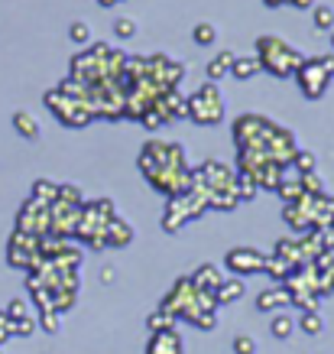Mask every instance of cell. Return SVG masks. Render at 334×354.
I'll list each match as a JSON object with an SVG mask.
<instances>
[{
    "mask_svg": "<svg viewBox=\"0 0 334 354\" xmlns=\"http://www.w3.org/2000/svg\"><path fill=\"white\" fill-rule=\"evenodd\" d=\"M137 166H140V172L146 176V183H150L156 192L166 195V198H175V195H182L192 189V169H188L185 150L179 143L146 140Z\"/></svg>",
    "mask_w": 334,
    "mask_h": 354,
    "instance_id": "cell-1",
    "label": "cell"
},
{
    "mask_svg": "<svg viewBox=\"0 0 334 354\" xmlns=\"http://www.w3.org/2000/svg\"><path fill=\"white\" fill-rule=\"evenodd\" d=\"M43 101H46V108L52 111L65 127L78 130V127H88V124L95 120V111H91V104H88V88L78 85V82H72V78L62 82L59 88H52Z\"/></svg>",
    "mask_w": 334,
    "mask_h": 354,
    "instance_id": "cell-2",
    "label": "cell"
},
{
    "mask_svg": "<svg viewBox=\"0 0 334 354\" xmlns=\"http://www.w3.org/2000/svg\"><path fill=\"white\" fill-rule=\"evenodd\" d=\"M205 212H211V202H208V189L192 176V189H188V192H182V195H175V198H169V202H166V215H162V231L175 234V231H182V227L188 225V221L202 218Z\"/></svg>",
    "mask_w": 334,
    "mask_h": 354,
    "instance_id": "cell-3",
    "label": "cell"
},
{
    "mask_svg": "<svg viewBox=\"0 0 334 354\" xmlns=\"http://www.w3.org/2000/svg\"><path fill=\"white\" fill-rule=\"evenodd\" d=\"M257 62L259 68H266L276 78H295L299 65L305 62V55L299 49H292L279 36H259L257 39Z\"/></svg>",
    "mask_w": 334,
    "mask_h": 354,
    "instance_id": "cell-4",
    "label": "cell"
},
{
    "mask_svg": "<svg viewBox=\"0 0 334 354\" xmlns=\"http://www.w3.org/2000/svg\"><path fill=\"white\" fill-rule=\"evenodd\" d=\"M185 101H188V118H192L198 127H215L227 114L224 95H221V88H217L215 82H205L202 88H195Z\"/></svg>",
    "mask_w": 334,
    "mask_h": 354,
    "instance_id": "cell-5",
    "label": "cell"
},
{
    "mask_svg": "<svg viewBox=\"0 0 334 354\" xmlns=\"http://www.w3.org/2000/svg\"><path fill=\"white\" fill-rule=\"evenodd\" d=\"M334 78V53L331 55H315V59H305L295 72V82L302 88V95L308 101H318V97L328 91Z\"/></svg>",
    "mask_w": 334,
    "mask_h": 354,
    "instance_id": "cell-6",
    "label": "cell"
},
{
    "mask_svg": "<svg viewBox=\"0 0 334 354\" xmlns=\"http://www.w3.org/2000/svg\"><path fill=\"white\" fill-rule=\"evenodd\" d=\"M273 130H276V124L270 118H263V114H240L234 120V143H237V150L263 153L273 137Z\"/></svg>",
    "mask_w": 334,
    "mask_h": 354,
    "instance_id": "cell-7",
    "label": "cell"
},
{
    "mask_svg": "<svg viewBox=\"0 0 334 354\" xmlns=\"http://www.w3.org/2000/svg\"><path fill=\"white\" fill-rule=\"evenodd\" d=\"M263 263H266V254L263 250H257V247H230L224 254V267L227 273H234L237 279L244 277H253V273H263Z\"/></svg>",
    "mask_w": 334,
    "mask_h": 354,
    "instance_id": "cell-8",
    "label": "cell"
},
{
    "mask_svg": "<svg viewBox=\"0 0 334 354\" xmlns=\"http://www.w3.org/2000/svg\"><path fill=\"white\" fill-rule=\"evenodd\" d=\"M39 241H43V237H32V234H23V231H13L7 260H10L13 267L30 270V273H32V270L43 263V257H39Z\"/></svg>",
    "mask_w": 334,
    "mask_h": 354,
    "instance_id": "cell-9",
    "label": "cell"
},
{
    "mask_svg": "<svg viewBox=\"0 0 334 354\" xmlns=\"http://www.w3.org/2000/svg\"><path fill=\"white\" fill-rule=\"evenodd\" d=\"M49 227H52V212H49V205L30 198V202L20 208V215H17V231L32 234V237H46Z\"/></svg>",
    "mask_w": 334,
    "mask_h": 354,
    "instance_id": "cell-10",
    "label": "cell"
},
{
    "mask_svg": "<svg viewBox=\"0 0 334 354\" xmlns=\"http://www.w3.org/2000/svg\"><path fill=\"white\" fill-rule=\"evenodd\" d=\"M195 299H198V286L192 283V277H182V279H175V286L166 292V299H162L159 309L169 312L173 319H182V312L192 309Z\"/></svg>",
    "mask_w": 334,
    "mask_h": 354,
    "instance_id": "cell-11",
    "label": "cell"
},
{
    "mask_svg": "<svg viewBox=\"0 0 334 354\" xmlns=\"http://www.w3.org/2000/svg\"><path fill=\"white\" fill-rule=\"evenodd\" d=\"M150 78H153V85H159L162 91L179 88V82L185 78V65L179 62V59H169V55H153L150 59Z\"/></svg>",
    "mask_w": 334,
    "mask_h": 354,
    "instance_id": "cell-12",
    "label": "cell"
},
{
    "mask_svg": "<svg viewBox=\"0 0 334 354\" xmlns=\"http://www.w3.org/2000/svg\"><path fill=\"white\" fill-rule=\"evenodd\" d=\"M153 108L162 114V120L169 124V120H182L188 118V101L179 88H169V91H159V97L153 101Z\"/></svg>",
    "mask_w": 334,
    "mask_h": 354,
    "instance_id": "cell-13",
    "label": "cell"
},
{
    "mask_svg": "<svg viewBox=\"0 0 334 354\" xmlns=\"http://www.w3.org/2000/svg\"><path fill=\"white\" fill-rule=\"evenodd\" d=\"M146 354H182V335L175 332V328L150 335V348H146Z\"/></svg>",
    "mask_w": 334,
    "mask_h": 354,
    "instance_id": "cell-14",
    "label": "cell"
},
{
    "mask_svg": "<svg viewBox=\"0 0 334 354\" xmlns=\"http://www.w3.org/2000/svg\"><path fill=\"white\" fill-rule=\"evenodd\" d=\"M224 270H217L215 263H202V267L192 273V283L198 286L202 292H217V286L224 283Z\"/></svg>",
    "mask_w": 334,
    "mask_h": 354,
    "instance_id": "cell-15",
    "label": "cell"
},
{
    "mask_svg": "<svg viewBox=\"0 0 334 354\" xmlns=\"http://www.w3.org/2000/svg\"><path fill=\"white\" fill-rule=\"evenodd\" d=\"M286 306H289V292H286V286H279V283L270 286V290H263L257 296V309L259 312H273V315H276V312H282Z\"/></svg>",
    "mask_w": 334,
    "mask_h": 354,
    "instance_id": "cell-16",
    "label": "cell"
},
{
    "mask_svg": "<svg viewBox=\"0 0 334 354\" xmlns=\"http://www.w3.org/2000/svg\"><path fill=\"white\" fill-rule=\"evenodd\" d=\"M234 59H237V53H234V49H221V53L215 55V59H211V62H208V82H221V78L227 75V72H230V65H234Z\"/></svg>",
    "mask_w": 334,
    "mask_h": 354,
    "instance_id": "cell-17",
    "label": "cell"
},
{
    "mask_svg": "<svg viewBox=\"0 0 334 354\" xmlns=\"http://www.w3.org/2000/svg\"><path fill=\"white\" fill-rule=\"evenodd\" d=\"M127 244H133V227L117 215L108 225V247H127Z\"/></svg>",
    "mask_w": 334,
    "mask_h": 354,
    "instance_id": "cell-18",
    "label": "cell"
},
{
    "mask_svg": "<svg viewBox=\"0 0 334 354\" xmlns=\"http://www.w3.org/2000/svg\"><path fill=\"white\" fill-rule=\"evenodd\" d=\"M263 273H270V277L282 286V283L295 273V267H292L286 257H279V254H270V257H266V263H263Z\"/></svg>",
    "mask_w": 334,
    "mask_h": 354,
    "instance_id": "cell-19",
    "label": "cell"
},
{
    "mask_svg": "<svg viewBox=\"0 0 334 354\" xmlns=\"http://www.w3.org/2000/svg\"><path fill=\"white\" fill-rule=\"evenodd\" d=\"M244 292H247V286H244V279H224V283H221V286H217V306H227V302H237L240 296H244Z\"/></svg>",
    "mask_w": 334,
    "mask_h": 354,
    "instance_id": "cell-20",
    "label": "cell"
},
{
    "mask_svg": "<svg viewBox=\"0 0 334 354\" xmlns=\"http://www.w3.org/2000/svg\"><path fill=\"white\" fill-rule=\"evenodd\" d=\"M292 332H295V319H292L289 312H276L270 322V335L279 338V342H286V338H292Z\"/></svg>",
    "mask_w": 334,
    "mask_h": 354,
    "instance_id": "cell-21",
    "label": "cell"
},
{
    "mask_svg": "<svg viewBox=\"0 0 334 354\" xmlns=\"http://www.w3.org/2000/svg\"><path fill=\"white\" fill-rule=\"evenodd\" d=\"M13 127H17V133H20L23 140H39V124H36V118L26 114V111H17V114H13Z\"/></svg>",
    "mask_w": 334,
    "mask_h": 354,
    "instance_id": "cell-22",
    "label": "cell"
},
{
    "mask_svg": "<svg viewBox=\"0 0 334 354\" xmlns=\"http://www.w3.org/2000/svg\"><path fill=\"white\" fill-rule=\"evenodd\" d=\"M257 72H259L257 55H237V59H234V65H230V75L240 78V82H247V78H253Z\"/></svg>",
    "mask_w": 334,
    "mask_h": 354,
    "instance_id": "cell-23",
    "label": "cell"
},
{
    "mask_svg": "<svg viewBox=\"0 0 334 354\" xmlns=\"http://www.w3.org/2000/svg\"><path fill=\"white\" fill-rule=\"evenodd\" d=\"M30 198H36V202H43V205H52L55 198H59V185L49 183V179H36Z\"/></svg>",
    "mask_w": 334,
    "mask_h": 354,
    "instance_id": "cell-24",
    "label": "cell"
},
{
    "mask_svg": "<svg viewBox=\"0 0 334 354\" xmlns=\"http://www.w3.org/2000/svg\"><path fill=\"white\" fill-rule=\"evenodd\" d=\"M312 20L318 30L324 32H334V7L331 3H315L312 7Z\"/></svg>",
    "mask_w": 334,
    "mask_h": 354,
    "instance_id": "cell-25",
    "label": "cell"
},
{
    "mask_svg": "<svg viewBox=\"0 0 334 354\" xmlns=\"http://www.w3.org/2000/svg\"><path fill=\"white\" fill-rule=\"evenodd\" d=\"M295 328H302L305 335H322L324 332V322L318 312H302L299 319H295Z\"/></svg>",
    "mask_w": 334,
    "mask_h": 354,
    "instance_id": "cell-26",
    "label": "cell"
},
{
    "mask_svg": "<svg viewBox=\"0 0 334 354\" xmlns=\"http://www.w3.org/2000/svg\"><path fill=\"white\" fill-rule=\"evenodd\" d=\"M146 328H150V335H156V332H169V328H175V319L169 315V312H162V309H156L146 319Z\"/></svg>",
    "mask_w": 334,
    "mask_h": 354,
    "instance_id": "cell-27",
    "label": "cell"
},
{
    "mask_svg": "<svg viewBox=\"0 0 334 354\" xmlns=\"http://www.w3.org/2000/svg\"><path fill=\"white\" fill-rule=\"evenodd\" d=\"M289 166H295V176H305V172H315V169H318V160H315V153L299 150L295 156H292Z\"/></svg>",
    "mask_w": 334,
    "mask_h": 354,
    "instance_id": "cell-28",
    "label": "cell"
},
{
    "mask_svg": "<svg viewBox=\"0 0 334 354\" xmlns=\"http://www.w3.org/2000/svg\"><path fill=\"white\" fill-rule=\"evenodd\" d=\"M276 192L282 195V202H286V205H289V202H299V198L305 195L302 192V183H299V176H295V179H282Z\"/></svg>",
    "mask_w": 334,
    "mask_h": 354,
    "instance_id": "cell-29",
    "label": "cell"
},
{
    "mask_svg": "<svg viewBox=\"0 0 334 354\" xmlns=\"http://www.w3.org/2000/svg\"><path fill=\"white\" fill-rule=\"evenodd\" d=\"M192 39H195V43H198V46H211V43H215V39H217V30H215V23H198V26H195V30H192Z\"/></svg>",
    "mask_w": 334,
    "mask_h": 354,
    "instance_id": "cell-30",
    "label": "cell"
},
{
    "mask_svg": "<svg viewBox=\"0 0 334 354\" xmlns=\"http://www.w3.org/2000/svg\"><path fill=\"white\" fill-rule=\"evenodd\" d=\"M257 192H259V185L250 179V176H240L237 172V198L240 202H253L257 198Z\"/></svg>",
    "mask_w": 334,
    "mask_h": 354,
    "instance_id": "cell-31",
    "label": "cell"
},
{
    "mask_svg": "<svg viewBox=\"0 0 334 354\" xmlns=\"http://www.w3.org/2000/svg\"><path fill=\"white\" fill-rule=\"evenodd\" d=\"M68 39L78 43V46H88L91 43V26H88L85 20H75L72 26H68Z\"/></svg>",
    "mask_w": 334,
    "mask_h": 354,
    "instance_id": "cell-32",
    "label": "cell"
},
{
    "mask_svg": "<svg viewBox=\"0 0 334 354\" xmlns=\"http://www.w3.org/2000/svg\"><path fill=\"white\" fill-rule=\"evenodd\" d=\"M3 312H7V319H10V322H23V319H32L30 302H26V299H13Z\"/></svg>",
    "mask_w": 334,
    "mask_h": 354,
    "instance_id": "cell-33",
    "label": "cell"
},
{
    "mask_svg": "<svg viewBox=\"0 0 334 354\" xmlns=\"http://www.w3.org/2000/svg\"><path fill=\"white\" fill-rule=\"evenodd\" d=\"M114 36L117 39H133L137 36V20L133 17H117L114 20Z\"/></svg>",
    "mask_w": 334,
    "mask_h": 354,
    "instance_id": "cell-34",
    "label": "cell"
},
{
    "mask_svg": "<svg viewBox=\"0 0 334 354\" xmlns=\"http://www.w3.org/2000/svg\"><path fill=\"white\" fill-rule=\"evenodd\" d=\"M36 322H39V328H43V332L55 335V332H59V312H55V309H39V319H36Z\"/></svg>",
    "mask_w": 334,
    "mask_h": 354,
    "instance_id": "cell-35",
    "label": "cell"
},
{
    "mask_svg": "<svg viewBox=\"0 0 334 354\" xmlns=\"http://www.w3.org/2000/svg\"><path fill=\"white\" fill-rule=\"evenodd\" d=\"M257 338L253 335H237L234 338V354H257Z\"/></svg>",
    "mask_w": 334,
    "mask_h": 354,
    "instance_id": "cell-36",
    "label": "cell"
},
{
    "mask_svg": "<svg viewBox=\"0 0 334 354\" xmlns=\"http://www.w3.org/2000/svg\"><path fill=\"white\" fill-rule=\"evenodd\" d=\"M315 234H318V241H322L324 250H334V221L331 225H324L322 231H315Z\"/></svg>",
    "mask_w": 334,
    "mask_h": 354,
    "instance_id": "cell-37",
    "label": "cell"
},
{
    "mask_svg": "<svg viewBox=\"0 0 334 354\" xmlns=\"http://www.w3.org/2000/svg\"><path fill=\"white\" fill-rule=\"evenodd\" d=\"M289 7H295V10H312L315 7V0H286Z\"/></svg>",
    "mask_w": 334,
    "mask_h": 354,
    "instance_id": "cell-38",
    "label": "cell"
},
{
    "mask_svg": "<svg viewBox=\"0 0 334 354\" xmlns=\"http://www.w3.org/2000/svg\"><path fill=\"white\" fill-rule=\"evenodd\" d=\"M279 3H286V0H266V7H279Z\"/></svg>",
    "mask_w": 334,
    "mask_h": 354,
    "instance_id": "cell-39",
    "label": "cell"
},
{
    "mask_svg": "<svg viewBox=\"0 0 334 354\" xmlns=\"http://www.w3.org/2000/svg\"><path fill=\"white\" fill-rule=\"evenodd\" d=\"M331 46H334V32H331Z\"/></svg>",
    "mask_w": 334,
    "mask_h": 354,
    "instance_id": "cell-40",
    "label": "cell"
},
{
    "mask_svg": "<svg viewBox=\"0 0 334 354\" xmlns=\"http://www.w3.org/2000/svg\"><path fill=\"white\" fill-rule=\"evenodd\" d=\"M0 354H3V351H0Z\"/></svg>",
    "mask_w": 334,
    "mask_h": 354,
    "instance_id": "cell-41",
    "label": "cell"
}]
</instances>
